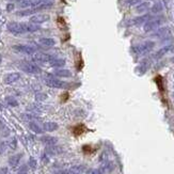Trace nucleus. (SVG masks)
Wrapping results in <instances>:
<instances>
[{
	"label": "nucleus",
	"mask_w": 174,
	"mask_h": 174,
	"mask_svg": "<svg viewBox=\"0 0 174 174\" xmlns=\"http://www.w3.org/2000/svg\"><path fill=\"white\" fill-rule=\"evenodd\" d=\"M18 68H21L23 72L27 73V74L35 75V74H40V73H41V68L35 63H32V62L23 61L18 64Z\"/></svg>",
	"instance_id": "nucleus-1"
},
{
	"label": "nucleus",
	"mask_w": 174,
	"mask_h": 174,
	"mask_svg": "<svg viewBox=\"0 0 174 174\" xmlns=\"http://www.w3.org/2000/svg\"><path fill=\"white\" fill-rule=\"evenodd\" d=\"M55 75L57 76V77H63V78L72 77V73L68 70H56Z\"/></svg>",
	"instance_id": "nucleus-23"
},
{
	"label": "nucleus",
	"mask_w": 174,
	"mask_h": 174,
	"mask_svg": "<svg viewBox=\"0 0 174 174\" xmlns=\"http://www.w3.org/2000/svg\"><path fill=\"white\" fill-rule=\"evenodd\" d=\"M21 157H23L21 154H15V155L11 156V157L9 158V164H10V167L16 168V167L19 164V162H21Z\"/></svg>",
	"instance_id": "nucleus-16"
},
{
	"label": "nucleus",
	"mask_w": 174,
	"mask_h": 174,
	"mask_svg": "<svg viewBox=\"0 0 174 174\" xmlns=\"http://www.w3.org/2000/svg\"><path fill=\"white\" fill-rule=\"evenodd\" d=\"M0 133H1V135L3 136V137H6V136H9V133H10V130H9L8 127L3 124V122H2L1 120H0Z\"/></svg>",
	"instance_id": "nucleus-27"
},
{
	"label": "nucleus",
	"mask_w": 174,
	"mask_h": 174,
	"mask_svg": "<svg viewBox=\"0 0 174 174\" xmlns=\"http://www.w3.org/2000/svg\"><path fill=\"white\" fill-rule=\"evenodd\" d=\"M162 23V18H159V17H156V18H151L149 21H146L143 26V30L144 32H151V31L157 29L158 27L161 25Z\"/></svg>",
	"instance_id": "nucleus-5"
},
{
	"label": "nucleus",
	"mask_w": 174,
	"mask_h": 174,
	"mask_svg": "<svg viewBox=\"0 0 174 174\" xmlns=\"http://www.w3.org/2000/svg\"><path fill=\"white\" fill-rule=\"evenodd\" d=\"M173 77H174V74H173Z\"/></svg>",
	"instance_id": "nucleus-42"
},
{
	"label": "nucleus",
	"mask_w": 174,
	"mask_h": 174,
	"mask_svg": "<svg viewBox=\"0 0 174 174\" xmlns=\"http://www.w3.org/2000/svg\"><path fill=\"white\" fill-rule=\"evenodd\" d=\"M46 155H59L62 153V149L60 146L55 145H47L45 149Z\"/></svg>",
	"instance_id": "nucleus-14"
},
{
	"label": "nucleus",
	"mask_w": 174,
	"mask_h": 174,
	"mask_svg": "<svg viewBox=\"0 0 174 174\" xmlns=\"http://www.w3.org/2000/svg\"><path fill=\"white\" fill-rule=\"evenodd\" d=\"M55 57H52L51 55L48 53H44V52H34L32 55V61L35 63L39 64H43V63H49L51 60Z\"/></svg>",
	"instance_id": "nucleus-4"
},
{
	"label": "nucleus",
	"mask_w": 174,
	"mask_h": 174,
	"mask_svg": "<svg viewBox=\"0 0 174 174\" xmlns=\"http://www.w3.org/2000/svg\"><path fill=\"white\" fill-rule=\"evenodd\" d=\"M152 18V16L149 14H143L141 16H138L135 17V18L130 19L129 21V25H133V26H138V25H141V24H145L146 21H149Z\"/></svg>",
	"instance_id": "nucleus-10"
},
{
	"label": "nucleus",
	"mask_w": 174,
	"mask_h": 174,
	"mask_svg": "<svg viewBox=\"0 0 174 174\" xmlns=\"http://www.w3.org/2000/svg\"><path fill=\"white\" fill-rule=\"evenodd\" d=\"M6 143L4 141H0V155L4 153L6 151Z\"/></svg>",
	"instance_id": "nucleus-33"
},
{
	"label": "nucleus",
	"mask_w": 174,
	"mask_h": 174,
	"mask_svg": "<svg viewBox=\"0 0 174 174\" xmlns=\"http://www.w3.org/2000/svg\"><path fill=\"white\" fill-rule=\"evenodd\" d=\"M39 44H41L44 47H52L56 45V41L51 37H41L39 40Z\"/></svg>",
	"instance_id": "nucleus-17"
},
{
	"label": "nucleus",
	"mask_w": 174,
	"mask_h": 174,
	"mask_svg": "<svg viewBox=\"0 0 174 174\" xmlns=\"http://www.w3.org/2000/svg\"><path fill=\"white\" fill-rule=\"evenodd\" d=\"M19 78H21V74H19V73H16V72L9 73V74H6L4 76L3 82L6 84H12V83H14V82H16Z\"/></svg>",
	"instance_id": "nucleus-11"
},
{
	"label": "nucleus",
	"mask_w": 174,
	"mask_h": 174,
	"mask_svg": "<svg viewBox=\"0 0 174 174\" xmlns=\"http://www.w3.org/2000/svg\"><path fill=\"white\" fill-rule=\"evenodd\" d=\"M0 174H8V168L6 167L0 168Z\"/></svg>",
	"instance_id": "nucleus-37"
},
{
	"label": "nucleus",
	"mask_w": 174,
	"mask_h": 174,
	"mask_svg": "<svg viewBox=\"0 0 174 174\" xmlns=\"http://www.w3.org/2000/svg\"><path fill=\"white\" fill-rule=\"evenodd\" d=\"M35 99H37V102H44V100L47 99V95H46L45 93H37V94H35Z\"/></svg>",
	"instance_id": "nucleus-28"
},
{
	"label": "nucleus",
	"mask_w": 174,
	"mask_h": 174,
	"mask_svg": "<svg viewBox=\"0 0 174 174\" xmlns=\"http://www.w3.org/2000/svg\"><path fill=\"white\" fill-rule=\"evenodd\" d=\"M12 1H17V2H21V1H23V0H12Z\"/></svg>",
	"instance_id": "nucleus-39"
},
{
	"label": "nucleus",
	"mask_w": 174,
	"mask_h": 174,
	"mask_svg": "<svg viewBox=\"0 0 174 174\" xmlns=\"http://www.w3.org/2000/svg\"><path fill=\"white\" fill-rule=\"evenodd\" d=\"M113 169H114V164H112L111 161H109V160H106V161L102 162V167H100L99 170L102 171V173H111L113 171Z\"/></svg>",
	"instance_id": "nucleus-12"
},
{
	"label": "nucleus",
	"mask_w": 174,
	"mask_h": 174,
	"mask_svg": "<svg viewBox=\"0 0 174 174\" xmlns=\"http://www.w3.org/2000/svg\"><path fill=\"white\" fill-rule=\"evenodd\" d=\"M8 144H9V146H10V149H15L17 148V140H16V138H11Z\"/></svg>",
	"instance_id": "nucleus-30"
},
{
	"label": "nucleus",
	"mask_w": 174,
	"mask_h": 174,
	"mask_svg": "<svg viewBox=\"0 0 174 174\" xmlns=\"http://www.w3.org/2000/svg\"><path fill=\"white\" fill-rule=\"evenodd\" d=\"M55 174H71L68 170H58Z\"/></svg>",
	"instance_id": "nucleus-36"
},
{
	"label": "nucleus",
	"mask_w": 174,
	"mask_h": 174,
	"mask_svg": "<svg viewBox=\"0 0 174 174\" xmlns=\"http://www.w3.org/2000/svg\"><path fill=\"white\" fill-rule=\"evenodd\" d=\"M13 50L17 51V52L25 53V55H33L35 52V48L30 45H25V44H18V45L13 46Z\"/></svg>",
	"instance_id": "nucleus-7"
},
{
	"label": "nucleus",
	"mask_w": 174,
	"mask_h": 174,
	"mask_svg": "<svg viewBox=\"0 0 174 174\" xmlns=\"http://www.w3.org/2000/svg\"><path fill=\"white\" fill-rule=\"evenodd\" d=\"M18 174H27V170H26V166L23 167V169H21V171H19Z\"/></svg>",
	"instance_id": "nucleus-38"
},
{
	"label": "nucleus",
	"mask_w": 174,
	"mask_h": 174,
	"mask_svg": "<svg viewBox=\"0 0 174 174\" xmlns=\"http://www.w3.org/2000/svg\"><path fill=\"white\" fill-rule=\"evenodd\" d=\"M58 124L55 123V122H45L43 124V129L45 131H48V133H51V131H55L58 129Z\"/></svg>",
	"instance_id": "nucleus-20"
},
{
	"label": "nucleus",
	"mask_w": 174,
	"mask_h": 174,
	"mask_svg": "<svg viewBox=\"0 0 174 174\" xmlns=\"http://www.w3.org/2000/svg\"><path fill=\"white\" fill-rule=\"evenodd\" d=\"M44 82H45L46 86L50 87V88H56V89H62V88H65L66 83L62 80L58 79V78L55 77H46L44 79Z\"/></svg>",
	"instance_id": "nucleus-6"
},
{
	"label": "nucleus",
	"mask_w": 174,
	"mask_h": 174,
	"mask_svg": "<svg viewBox=\"0 0 174 174\" xmlns=\"http://www.w3.org/2000/svg\"><path fill=\"white\" fill-rule=\"evenodd\" d=\"M29 128L35 133H43V131H44V129L41 128L40 125L37 123H35V122H30V123H29Z\"/></svg>",
	"instance_id": "nucleus-25"
},
{
	"label": "nucleus",
	"mask_w": 174,
	"mask_h": 174,
	"mask_svg": "<svg viewBox=\"0 0 174 174\" xmlns=\"http://www.w3.org/2000/svg\"><path fill=\"white\" fill-rule=\"evenodd\" d=\"M40 140H41L42 143H44L45 145H55L58 142L57 138L52 137V136H42Z\"/></svg>",
	"instance_id": "nucleus-15"
},
{
	"label": "nucleus",
	"mask_w": 174,
	"mask_h": 174,
	"mask_svg": "<svg viewBox=\"0 0 174 174\" xmlns=\"http://www.w3.org/2000/svg\"><path fill=\"white\" fill-rule=\"evenodd\" d=\"M49 15L48 14H34L30 17V23L35 24V25H40V24L46 23L49 21Z\"/></svg>",
	"instance_id": "nucleus-9"
},
{
	"label": "nucleus",
	"mask_w": 174,
	"mask_h": 174,
	"mask_svg": "<svg viewBox=\"0 0 174 174\" xmlns=\"http://www.w3.org/2000/svg\"><path fill=\"white\" fill-rule=\"evenodd\" d=\"M14 4L13 3H9L8 6H6V11H9V12H11V11L14 10Z\"/></svg>",
	"instance_id": "nucleus-35"
},
{
	"label": "nucleus",
	"mask_w": 174,
	"mask_h": 174,
	"mask_svg": "<svg viewBox=\"0 0 174 174\" xmlns=\"http://www.w3.org/2000/svg\"><path fill=\"white\" fill-rule=\"evenodd\" d=\"M39 12L37 8H27V9H24V10H21L18 12H16V15L17 16H30V15H33V14H37Z\"/></svg>",
	"instance_id": "nucleus-13"
},
{
	"label": "nucleus",
	"mask_w": 174,
	"mask_h": 174,
	"mask_svg": "<svg viewBox=\"0 0 174 174\" xmlns=\"http://www.w3.org/2000/svg\"><path fill=\"white\" fill-rule=\"evenodd\" d=\"M171 49H172V46H171V45L164 46V47L160 48V49L158 50L157 52L155 53V55H154V58H155V59H160V58L164 57L166 53H168Z\"/></svg>",
	"instance_id": "nucleus-19"
},
{
	"label": "nucleus",
	"mask_w": 174,
	"mask_h": 174,
	"mask_svg": "<svg viewBox=\"0 0 174 174\" xmlns=\"http://www.w3.org/2000/svg\"><path fill=\"white\" fill-rule=\"evenodd\" d=\"M141 2V0H127V3L129 6H135V4H138Z\"/></svg>",
	"instance_id": "nucleus-34"
},
{
	"label": "nucleus",
	"mask_w": 174,
	"mask_h": 174,
	"mask_svg": "<svg viewBox=\"0 0 174 174\" xmlns=\"http://www.w3.org/2000/svg\"><path fill=\"white\" fill-rule=\"evenodd\" d=\"M24 28H25L26 33H32V32H37L40 30V26L35 25L32 23H24Z\"/></svg>",
	"instance_id": "nucleus-18"
},
{
	"label": "nucleus",
	"mask_w": 174,
	"mask_h": 174,
	"mask_svg": "<svg viewBox=\"0 0 174 174\" xmlns=\"http://www.w3.org/2000/svg\"><path fill=\"white\" fill-rule=\"evenodd\" d=\"M164 10V6H162L161 2H156L152 6L151 8V12L154 13V14H157V13H160L161 11Z\"/></svg>",
	"instance_id": "nucleus-26"
},
{
	"label": "nucleus",
	"mask_w": 174,
	"mask_h": 174,
	"mask_svg": "<svg viewBox=\"0 0 174 174\" xmlns=\"http://www.w3.org/2000/svg\"><path fill=\"white\" fill-rule=\"evenodd\" d=\"M155 46V42L153 41H145L143 43L139 44V45H136L133 48V50L135 51L137 55H145V53L149 52Z\"/></svg>",
	"instance_id": "nucleus-2"
},
{
	"label": "nucleus",
	"mask_w": 174,
	"mask_h": 174,
	"mask_svg": "<svg viewBox=\"0 0 174 174\" xmlns=\"http://www.w3.org/2000/svg\"><path fill=\"white\" fill-rule=\"evenodd\" d=\"M46 1H49V0H23V1L19 2L18 6L21 8H35V6H40V4L44 3Z\"/></svg>",
	"instance_id": "nucleus-8"
},
{
	"label": "nucleus",
	"mask_w": 174,
	"mask_h": 174,
	"mask_svg": "<svg viewBox=\"0 0 174 174\" xmlns=\"http://www.w3.org/2000/svg\"><path fill=\"white\" fill-rule=\"evenodd\" d=\"M6 102H8L10 106H13V107H16L17 105H18V102H17V100L15 99H13V97H10V96H8L6 99Z\"/></svg>",
	"instance_id": "nucleus-29"
},
{
	"label": "nucleus",
	"mask_w": 174,
	"mask_h": 174,
	"mask_svg": "<svg viewBox=\"0 0 174 174\" xmlns=\"http://www.w3.org/2000/svg\"><path fill=\"white\" fill-rule=\"evenodd\" d=\"M170 33V29L168 27H162V28H159L157 30V32L155 33V37H167V35Z\"/></svg>",
	"instance_id": "nucleus-24"
},
{
	"label": "nucleus",
	"mask_w": 174,
	"mask_h": 174,
	"mask_svg": "<svg viewBox=\"0 0 174 174\" xmlns=\"http://www.w3.org/2000/svg\"><path fill=\"white\" fill-rule=\"evenodd\" d=\"M0 14H1V10H0Z\"/></svg>",
	"instance_id": "nucleus-41"
},
{
	"label": "nucleus",
	"mask_w": 174,
	"mask_h": 174,
	"mask_svg": "<svg viewBox=\"0 0 174 174\" xmlns=\"http://www.w3.org/2000/svg\"><path fill=\"white\" fill-rule=\"evenodd\" d=\"M86 174H102L99 169H89L86 171Z\"/></svg>",
	"instance_id": "nucleus-32"
},
{
	"label": "nucleus",
	"mask_w": 174,
	"mask_h": 174,
	"mask_svg": "<svg viewBox=\"0 0 174 174\" xmlns=\"http://www.w3.org/2000/svg\"><path fill=\"white\" fill-rule=\"evenodd\" d=\"M149 8H151V4H149V2H148V1L140 2V3L136 6V12H137V13H144V12H146Z\"/></svg>",
	"instance_id": "nucleus-21"
},
{
	"label": "nucleus",
	"mask_w": 174,
	"mask_h": 174,
	"mask_svg": "<svg viewBox=\"0 0 174 174\" xmlns=\"http://www.w3.org/2000/svg\"><path fill=\"white\" fill-rule=\"evenodd\" d=\"M29 167H30L31 169H37V162L33 157H30V159H29Z\"/></svg>",
	"instance_id": "nucleus-31"
},
{
	"label": "nucleus",
	"mask_w": 174,
	"mask_h": 174,
	"mask_svg": "<svg viewBox=\"0 0 174 174\" xmlns=\"http://www.w3.org/2000/svg\"><path fill=\"white\" fill-rule=\"evenodd\" d=\"M6 28L12 34L19 35L24 34L25 32V28H24V23H17V21H11L6 25Z\"/></svg>",
	"instance_id": "nucleus-3"
},
{
	"label": "nucleus",
	"mask_w": 174,
	"mask_h": 174,
	"mask_svg": "<svg viewBox=\"0 0 174 174\" xmlns=\"http://www.w3.org/2000/svg\"><path fill=\"white\" fill-rule=\"evenodd\" d=\"M1 61H2V56L0 55V63H1Z\"/></svg>",
	"instance_id": "nucleus-40"
},
{
	"label": "nucleus",
	"mask_w": 174,
	"mask_h": 174,
	"mask_svg": "<svg viewBox=\"0 0 174 174\" xmlns=\"http://www.w3.org/2000/svg\"><path fill=\"white\" fill-rule=\"evenodd\" d=\"M50 66H52V68H62V66L65 65V60L63 59H58V58H53L52 60L49 62Z\"/></svg>",
	"instance_id": "nucleus-22"
}]
</instances>
